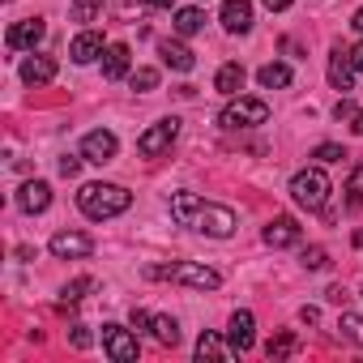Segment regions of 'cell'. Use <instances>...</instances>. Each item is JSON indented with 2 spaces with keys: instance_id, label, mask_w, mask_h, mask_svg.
I'll return each instance as SVG.
<instances>
[{
  "instance_id": "1",
  "label": "cell",
  "mask_w": 363,
  "mask_h": 363,
  "mask_svg": "<svg viewBox=\"0 0 363 363\" xmlns=\"http://www.w3.org/2000/svg\"><path fill=\"white\" fill-rule=\"evenodd\" d=\"M171 218L175 223H184L201 235H214V240H227L235 231V210L227 206H214V201H201L193 193H175L171 197Z\"/></svg>"
},
{
  "instance_id": "2",
  "label": "cell",
  "mask_w": 363,
  "mask_h": 363,
  "mask_svg": "<svg viewBox=\"0 0 363 363\" xmlns=\"http://www.w3.org/2000/svg\"><path fill=\"white\" fill-rule=\"evenodd\" d=\"M77 206H82V214H86V218L103 223V218L124 214V210L133 206V193H128V189H120V184H82Z\"/></svg>"
},
{
  "instance_id": "3",
  "label": "cell",
  "mask_w": 363,
  "mask_h": 363,
  "mask_svg": "<svg viewBox=\"0 0 363 363\" xmlns=\"http://www.w3.org/2000/svg\"><path fill=\"white\" fill-rule=\"evenodd\" d=\"M145 278H171L179 286H197V291H214L223 278L210 269V265H197V261H179V265H150Z\"/></svg>"
},
{
  "instance_id": "4",
  "label": "cell",
  "mask_w": 363,
  "mask_h": 363,
  "mask_svg": "<svg viewBox=\"0 0 363 363\" xmlns=\"http://www.w3.org/2000/svg\"><path fill=\"white\" fill-rule=\"evenodd\" d=\"M291 197H295V206H303V210H325V201H329V175H325L320 167L299 171V175L291 179Z\"/></svg>"
},
{
  "instance_id": "5",
  "label": "cell",
  "mask_w": 363,
  "mask_h": 363,
  "mask_svg": "<svg viewBox=\"0 0 363 363\" xmlns=\"http://www.w3.org/2000/svg\"><path fill=\"white\" fill-rule=\"evenodd\" d=\"M218 120H223V128H252V124H265L269 120V107L261 99H235Z\"/></svg>"
},
{
  "instance_id": "6",
  "label": "cell",
  "mask_w": 363,
  "mask_h": 363,
  "mask_svg": "<svg viewBox=\"0 0 363 363\" xmlns=\"http://www.w3.org/2000/svg\"><path fill=\"white\" fill-rule=\"evenodd\" d=\"M175 133H179V120H158L150 133H141V137H137V150H141L145 158H158V154H167V150H171Z\"/></svg>"
},
{
  "instance_id": "7",
  "label": "cell",
  "mask_w": 363,
  "mask_h": 363,
  "mask_svg": "<svg viewBox=\"0 0 363 363\" xmlns=\"http://www.w3.org/2000/svg\"><path fill=\"white\" fill-rule=\"evenodd\" d=\"M103 350H107L116 363H133V359H137V337H133L124 325H103Z\"/></svg>"
},
{
  "instance_id": "8",
  "label": "cell",
  "mask_w": 363,
  "mask_h": 363,
  "mask_svg": "<svg viewBox=\"0 0 363 363\" xmlns=\"http://www.w3.org/2000/svg\"><path fill=\"white\" fill-rule=\"evenodd\" d=\"M116 150H120V141H116V133H107V128H94V133H86V141H82V158L86 162H111L116 158Z\"/></svg>"
},
{
  "instance_id": "9",
  "label": "cell",
  "mask_w": 363,
  "mask_h": 363,
  "mask_svg": "<svg viewBox=\"0 0 363 363\" xmlns=\"http://www.w3.org/2000/svg\"><path fill=\"white\" fill-rule=\"evenodd\" d=\"M48 248H52L60 261H69V257H90V252H94V240L82 235V231H56Z\"/></svg>"
},
{
  "instance_id": "10",
  "label": "cell",
  "mask_w": 363,
  "mask_h": 363,
  "mask_svg": "<svg viewBox=\"0 0 363 363\" xmlns=\"http://www.w3.org/2000/svg\"><path fill=\"white\" fill-rule=\"evenodd\" d=\"M158 56H162V65L175 69V73H193V69H197V56H193L184 43H175V39H162V43H158Z\"/></svg>"
},
{
  "instance_id": "11",
  "label": "cell",
  "mask_w": 363,
  "mask_h": 363,
  "mask_svg": "<svg viewBox=\"0 0 363 363\" xmlns=\"http://www.w3.org/2000/svg\"><path fill=\"white\" fill-rule=\"evenodd\" d=\"M223 26L231 35H248L252 30V5L248 0H223Z\"/></svg>"
},
{
  "instance_id": "12",
  "label": "cell",
  "mask_w": 363,
  "mask_h": 363,
  "mask_svg": "<svg viewBox=\"0 0 363 363\" xmlns=\"http://www.w3.org/2000/svg\"><path fill=\"white\" fill-rule=\"evenodd\" d=\"M252 329H257L252 312H235V316H231V325H227V337H231V350H235V354L252 350Z\"/></svg>"
},
{
  "instance_id": "13",
  "label": "cell",
  "mask_w": 363,
  "mask_h": 363,
  "mask_svg": "<svg viewBox=\"0 0 363 363\" xmlns=\"http://www.w3.org/2000/svg\"><path fill=\"white\" fill-rule=\"evenodd\" d=\"M18 206L26 214H43L52 206V189L43 184V179H30V184H22V193H18Z\"/></svg>"
},
{
  "instance_id": "14",
  "label": "cell",
  "mask_w": 363,
  "mask_h": 363,
  "mask_svg": "<svg viewBox=\"0 0 363 363\" xmlns=\"http://www.w3.org/2000/svg\"><path fill=\"white\" fill-rule=\"evenodd\" d=\"M265 244L269 248H291V244H299V223L295 218H274L269 227H265Z\"/></svg>"
},
{
  "instance_id": "15",
  "label": "cell",
  "mask_w": 363,
  "mask_h": 363,
  "mask_svg": "<svg viewBox=\"0 0 363 363\" xmlns=\"http://www.w3.org/2000/svg\"><path fill=\"white\" fill-rule=\"evenodd\" d=\"M43 35H48V26L39 22V18H26V22H18L13 30H9V48L18 52V48H35V43H43Z\"/></svg>"
},
{
  "instance_id": "16",
  "label": "cell",
  "mask_w": 363,
  "mask_h": 363,
  "mask_svg": "<svg viewBox=\"0 0 363 363\" xmlns=\"http://www.w3.org/2000/svg\"><path fill=\"white\" fill-rule=\"evenodd\" d=\"M107 48H103V35H94V30H82L77 39H73V48H69V56L77 60V65H90L94 56H103Z\"/></svg>"
},
{
  "instance_id": "17",
  "label": "cell",
  "mask_w": 363,
  "mask_h": 363,
  "mask_svg": "<svg viewBox=\"0 0 363 363\" xmlns=\"http://www.w3.org/2000/svg\"><path fill=\"white\" fill-rule=\"evenodd\" d=\"M56 77V60L52 56H30L26 65H22V82L26 86H48Z\"/></svg>"
},
{
  "instance_id": "18",
  "label": "cell",
  "mask_w": 363,
  "mask_h": 363,
  "mask_svg": "<svg viewBox=\"0 0 363 363\" xmlns=\"http://www.w3.org/2000/svg\"><path fill=\"white\" fill-rule=\"evenodd\" d=\"M128 60H133V56H128V43H111V48L103 52V77H107V82L124 77V73H128Z\"/></svg>"
},
{
  "instance_id": "19",
  "label": "cell",
  "mask_w": 363,
  "mask_h": 363,
  "mask_svg": "<svg viewBox=\"0 0 363 363\" xmlns=\"http://www.w3.org/2000/svg\"><path fill=\"white\" fill-rule=\"evenodd\" d=\"M329 86H333V90H342V94L354 86V69H350L346 52H333V60H329Z\"/></svg>"
},
{
  "instance_id": "20",
  "label": "cell",
  "mask_w": 363,
  "mask_h": 363,
  "mask_svg": "<svg viewBox=\"0 0 363 363\" xmlns=\"http://www.w3.org/2000/svg\"><path fill=\"white\" fill-rule=\"evenodd\" d=\"M214 86H218V94H231V99H235V94L244 90V65H235V60L223 65L218 77H214Z\"/></svg>"
},
{
  "instance_id": "21",
  "label": "cell",
  "mask_w": 363,
  "mask_h": 363,
  "mask_svg": "<svg viewBox=\"0 0 363 363\" xmlns=\"http://www.w3.org/2000/svg\"><path fill=\"white\" fill-rule=\"evenodd\" d=\"M231 354H235V350L223 346L214 333H201V337H197V359H231Z\"/></svg>"
},
{
  "instance_id": "22",
  "label": "cell",
  "mask_w": 363,
  "mask_h": 363,
  "mask_svg": "<svg viewBox=\"0 0 363 363\" xmlns=\"http://www.w3.org/2000/svg\"><path fill=\"white\" fill-rule=\"evenodd\" d=\"M257 82H261L265 90H278V86H291V69H286V65H265V69L257 73Z\"/></svg>"
},
{
  "instance_id": "23",
  "label": "cell",
  "mask_w": 363,
  "mask_h": 363,
  "mask_svg": "<svg viewBox=\"0 0 363 363\" xmlns=\"http://www.w3.org/2000/svg\"><path fill=\"white\" fill-rule=\"evenodd\" d=\"M150 329H154V337H158L162 346H175V342H179V325H175V316H154Z\"/></svg>"
},
{
  "instance_id": "24",
  "label": "cell",
  "mask_w": 363,
  "mask_h": 363,
  "mask_svg": "<svg viewBox=\"0 0 363 363\" xmlns=\"http://www.w3.org/2000/svg\"><path fill=\"white\" fill-rule=\"evenodd\" d=\"M201 26H206V13H201V9H179V13H175V30H179V35H197Z\"/></svg>"
},
{
  "instance_id": "25",
  "label": "cell",
  "mask_w": 363,
  "mask_h": 363,
  "mask_svg": "<svg viewBox=\"0 0 363 363\" xmlns=\"http://www.w3.org/2000/svg\"><path fill=\"white\" fill-rule=\"evenodd\" d=\"M346 206L350 210H359L363 206V162L350 171V179H346Z\"/></svg>"
},
{
  "instance_id": "26",
  "label": "cell",
  "mask_w": 363,
  "mask_h": 363,
  "mask_svg": "<svg viewBox=\"0 0 363 363\" xmlns=\"http://www.w3.org/2000/svg\"><path fill=\"white\" fill-rule=\"evenodd\" d=\"M99 9H103V0H73V5H69V18H73V22H94Z\"/></svg>"
},
{
  "instance_id": "27",
  "label": "cell",
  "mask_w": 363,
  "mask_h": 363,
  "mask_svg": "<svg viewBox=\"0 0 363 363\" xmlns=\"http://www.w3.org/2000/svg\"><path fill=\"white\" fill-rule=\"evenodd\" d=\"M295 333H278V337H269V346H265V354L269 359H286V354H295Z\"/></svg>"
},
{
  "instance_id": "28",
  "label": "cell",
  "mask_w": 363,
  "mask_h": 363,
  "mask_svg": "<svg viewBox=\"0 0 363 363\" xmlns=\"http://www.w3.org/2000/svg\"><path fill=\"white\" fill-rule=\"evenodd\" d=\"M337 329H342V337H350L354 346H363V316H354V312H342Z\"/></svg>"
},
{
  "instance_id": "29",
  "label": "cell",
  "mask_w": 363,
  "mask_h": 363,
  "mask_svg": "<svg viewBox=\"0 0 363 363\" xmlns=\"http://www.w3.org/2000/svg\"><path fill=\"white\" fill-rule=\"evenodd\" d=\"M128 82H133V90H141V94H145V90H154V86H158V73H154V69H137Z\"/></svg>"
},
{
  "instance_id": "30",
  "label": "cell",
  "mask_w": 363,
  "mask_h": 363,
  "mask_svg": "<svg viewBox=\"0 0 363 363\" xmlns=\"http://www.w3.org/2000/svg\"><path fill=\"white\" fill-rule=\"evenodd\" d=\"M312 158H316V162H337V158H346V150H342V145H333V141H325V145H316V150H312Z\"/></svg>"
},
{
  "instance_id": "31",
  "label": "cell",
  "mask_w": 363,
  "mask_h": 363,
  "mask_svg": "<svg viewBox=\"0 0 363 363\" xmlns=\"http://www.w3.org/2000/svg\"><path fill=\"white\" fill-rule=\"evenodd\" d=\"M86 291H94V278H77L73 286H65V303H77Z\"/></svg>"
},
{
  "instance_id": "32",
  "label": "cell",
  "mask_w": 363,
  "mask_h": 363,
  "mask_svg": "<svg viewBox=\"0 0 363 363\" xmlns=\"http://www.w3.org/2000/svg\"><path fill=\"white\" fill-rule=\"evenodd\" d=\"M303 265H308V269H325V265H329V252H325V248H308V252H303Z\"/></svg>"
},
{
  "instance_id": "33",
  "label": "cell",
  "mask_w": 363,
  "mask_h": 363,
  "mask_svg": "<svg viewBox=\"0 0 363 363\" xmlns=\"http://www.w3.org/2000/svg\"><path fill=\"white\" fill-rule=\"evenodd\" d=\"M69 342H73L77 350H86V346H90L94 337H90V329H86V325H73V329H69Z\"/></svg>"
},
{
  "instance_id": "34",
  "label": "cell",
  "mask_w": 363,
  "mask_h": 363,
  "mask_svg": "<svg viewBox=\"0 0 363 363\" xmlns=\"http://www.w3.org/2000/svg\"><path fill=\"white\" fill-rule=\"evenodd\" d=\"M77 171H82V158H69V154H65V158H60V175H65V179H73Z\"/></svg>"
},
{
  "instance_id": "35",
  "label": "cell",
  "mask_w": 363,
  "mask_h": 363,
  "mask_svg": "<svg viewBox=\"0 0 363 363\" xmlns=\"http://www.w3.org/2000/svg\"><path fill=\"white\" fill-rule=\"evenodd\" d=\"M346 60H350V69H354V73H363V43H354V48L346 52Z\"/></svg>"
},
{
  "instance_id": "36",
  "label": "cell",
  "mask_w": 363,
  "mask_h": 363,
  "mask_svg": "<svg viewBox=\"0 0 363 363\" xmlns=\"http://www.w3.org/2000/svg\"><path fill=\"white\" fill-rule=\"evenodd\" d=\"M333 116H337V120H350V116H354V103H350V99H342V103L333 107Z\"/></svg>"
},
{
  "instance_id": "37",
  "label": "cell",
  "mask_w": 363,
  "mask_h": 363,
  "mask_svg": "<svg viewBox=\"0 0 363 363\" xmlns=\"http://www.w3.org/2000/svg\"><path fill=\"white\" fill-rule=\"evenodd\" d=\"M150 320H154L150 312H137V308H133V329H150Z\"/></svg>"
},
{
  "instance_id": "38",
  "label": "cell",
  "mask_w": 363,
  "mask_h": 363,
  "mask_svg": "<svg viewBox=\"0 0 363 363\" xmlns=\"http://www.w3.org/2000/svg\"><path fill=\"white\" fill-rule=\"evenodd\" d=\"M299 320H303V325H316V320H320V312H316V308H303V312H299Z\"/></svg>"
},
{
  "instance_id": "39",
  "label": "cell",
  "mask_w": 363,
  "mask_h": 363,
  "mask_svg": "<svg viewBox=\"0 0 363 363\" xmlns=\"http://www.w3.org/2000/svg\"><path fill=\"white\" fill-rule=\"evenodd\" d=\"M265 9L269 13H282V9H291V0H265Z\"/></svg>"
},
{
  "instance_id": "40",
  "label": "cell",
  "mask_w": 363,
  "mask_h": 363,
  "mask_svg": "<svg viewBox=\"0 0 363 363\" xmlns=\"http://www.w3.org/2000/svg\"><path fill=\"white\" fill-rule=\"evenodd\" d=\"M325 295H329V299H333V303H342V299H346V286H329V291H325Z\"/></svg>"
},
{
  "instance_id": "41",
  "label": "cell",
  "mask_w": 363,
  "mask_h": 363,
  "mask_svg": "<svg viewBox=\"0 0 363 363\" xmlns=\"http://www.w3.org/2000/svg\"><path fill=\"white\" fill-rule=\"evenodd\" d=\"M350 128H354V133L363 137V111H354V116H350Z\"/></svg>"
},
{
  "instance_id": "42",
  "label": "cell",
  "mask_w": 363,
  "mask_h": 363,
  "mask_svg": "<svg viewBox=\"0 0 363 363\" xmlns=\"http://www.w3.org/2000/svg\"><path fill=\"white\" fill-rule=\"evenodd\" d=\"M350 26H354V30H359V35H363V9H359V13H354V18H350Z\"/></svg>"
},
{
  "instance_id": "43",
  "label": "cell",
  "mask_w": 363,
  "mask_h": 363,
  "mask_svg": "<svg viewBox=\"0 0 363 363\" xmlns=\"http://www.w3.org/2000/svg\"><path fill=\"white\" fill-rule=\"evenodd\" d=\"M145 5H154V9H171V0H145Z\"/></svg>"
}]
</instances>
